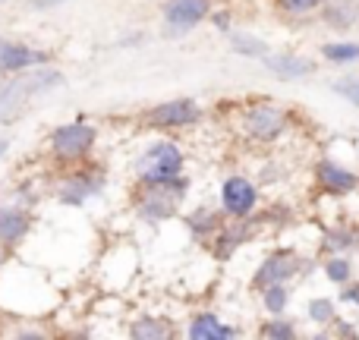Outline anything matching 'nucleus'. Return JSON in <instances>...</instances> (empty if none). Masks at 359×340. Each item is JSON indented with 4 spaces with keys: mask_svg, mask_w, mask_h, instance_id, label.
Listing matches in <instances>:
<instances>
[{
    "mask_svg": "<svg viewBox=\"0 0 359 340\" xmlns=\"http://www.w3.org/2000/svg\"><path fill=\"white\" fill-rule=\"evenodd\" d=\"M104 183H107V177H104V170H98V168H86V170H69L67 177L57 183V198H60L63 205H82V202H88L92 196H98L101 189H104Z\"/></svg>",
    "mask_w": 359,
    "mask_h": 340,
    "instance_id": "1a4fd4ad",
    "label": "nucleus"
},
{
    "mask_svg": "<svg viewBox=\"0 0 359 340\" xmlns=\"http://www.w3.org/2000/svg\"><path fill=\"white\" fill-rule=\"evenodd\" d=\"M10 139H6V136H0V161H4V158H6V151H10Z\"/></svg>",
    "mask_w": 359,
    "mask_h": 340,
    "instance_id": "2f4dec72",
    "label": "nucleus"
},
{
    "mask_svg": "<svg viewBox=\"0 0 359 340\" xmlns=\"http://www.w3.org/2000/svg\"><path fill=\"white\" fill-rule=\"evenodd\" d=\"M186 170L183 149L170 139H155L142 155L136 158V177L139 183H168V179H180Z\"/></svg>",
    "mask_w": 359,
    "mask_h": 340,
    "instance_id": "7ed1b4c3",
    "label": "nucleus"
},
{
    "mask_svg": "<svg viewBox=\"0 0 359 340\" xmlns=\"http://www.w3.org/2000/svg\"><path fill=\"white\" fill-rule=\"evenodd\" d=\"M331 92L341 95L347 104L359 107V73H350V76H341V79L331 82Z\"/></svg>",
    "mask_w": 359,
    "mask_h": 340,
    "instance_id": "a878e982",
    "label": "nucleus"
},
{
    "mask_svg": "<svg viewBox=\"0 0 359 340\" xmlns=\"http://www.w3.org/2000/svg\"><path fill=\"white\" fill-rule=\"evenodd\" d=\"M325 249L328 252H350V249H356V233L347 227H334L325 236Z\"/></svg>",
    "mask_w": 359,
    "mask_h": 340,
    "instance_id": "393cba45",
    "label": "nucleus"
},
{
    "mask_svg": "<svg viewBox=\"0 0 359 340\" xmlns=\"http://www.w3.org/2000/svg\"><path fill=\"white\" fill-rule=\"evenodd\" d=\"M186 227H189L196 236H205V233L211 236L221 230V217H217V211H211V208H196L192 215H186Z\"/></svg>",
    "mask_w": 359,
    "mask_h": 340,
    "instance_id": "412c9836",
    "label": "nucleus"
},
{
    "mask_svg": "<svg viewBox=\"0 0 359 340\" xmlns=\"http://www.w3.org/2000/svg\"><path fill=\"white\" fill-rule=\"evenodd\" d=\"M16 337L19 340H41L48 334H44V331H38V328H22V331H16Z\"/></svg>",
    "mask_w": 359,
    "mask_h": 340,
    "instance_id": "c756f323",
    "label": "nucleus"
},
{
    "mask_svg": "<svg viewBox=\"0 0 359 340\" xmlns=\"http://www.w3.org/2000/svg\"><path fill=\"white\" fill-rule=\"evenodd\" d=\"M4 265H6V246L0 243V271H4Z\"/></svg>",
    "mask_w": 359,
    "mask_h": 340,
    "instance_id": "473e14b6",
    "label": "nucleus"
},
{
    "mask_svg": "<svg viewBox=\"0 0 359 340\" xmlns=\"http://www.w3.org/2000/svg\"><path fill=\"white\" fill-rule=\"evenodd\" d=\"M44 63H50L48 50L0 35V76L22 73V69H32V67H44Z\"/></svg>",
    "mask_w": 359,
    "mask_h": 340,
    "instance_id": "9b49d317",
    "label": "nucleus"
},
{
    "mask_svg": "<svg viewBox=\"0 0 359 340\" xmlns=\"http://www.w3.org/2000/svg\"><path fill=\"white\" fill-rule=\"evenodd\" d=\"M262 306L268 309V315H284L290 306V287L287 284H274L262 290Z\"/></svg>",
    "mask_w": 359,
    "mask_h": 340,
    "instance_id": "5701e85b",
    "label": "nucleus"
},
{
    "mask_svg": "<svg viewBox=\"0 0 359 340\" xmlns=\"http://www.w3.org/2000/svg\"><path fill=\"white\" fill-rule=\"evenodd\" d=\"M236 334H240V331H236L233 325L221 322L215 312H198V315L186 325V337L189 340H230Z\"/></svg>",
    "mask_w": 359,
    "mask_h": 340,
    "instance_id": "2eb2a0df",
    "label": "nucleus"
},
{
    "mask_svg": "<svg viewBox=\"0 0 359 340\" xmlns=\"http://www.w3.org/2000/svg\"><path fill=\"white\" fill-rule=\"evenodd\" d=\"M306 315H309V322H316V325H334L337 306L331 297H312L309 303H306Z\"/></svg>",
    "mask_w": 359,
    "mask_h": 340,
    "instance_id": "4be33fe9",
    "label": "nucleus"
},
{
    "mask_svg": "<svg viewBox=\"0 0 359 340\" xmlns=\"http://www.w3.org/2000/svg\"><path fill=\"white\" fill-rule=\"evenodd\" d=\"M337 299H341V303H347V306H359V280H356V284H353V280H347Z\"/></svg>",
    "mask_w": 359,
    "mask_h": 340,
    "instance_id": "cd10ccee",
    "label": "nucleus"
},
{
    "mask_svg": "<svg viewBox=\"0 0 359 340\" xmlns=\"http://www.w3.org/2000/svg\"><path fill=\"white\" fill-rule=\"evenodd\" d=\"M186 189H189V183H186L183 177H180V179H168V183H139V192H136V215H139V221L161 224V221L177 217Z\"/></svg>",
    "mask_w": 359,
    "mask_h": 340,
    "instance_id": "f03ea898",
    "label": "nucleus"
},
{
    "mask_svg": "<svg viewBox=\"0 0 359 340\" xmlns=\"http://www.w3.org/2000/svg\"><path fill=\"white\" fill-rule=\"evenodd\" d=\"M322 19L328 29L347 32L359 22V0H325L322 4Z\"/></svg>",
    "mask_w": 359,
    "mask_h": 340,
    "instance_id": "dca6fc26",
    "label": "nucleus"
},
{
    "mask_svg": "<svg viewBox=\"0 0 359 340\" xmlns=\"http://www.w3.org/2000/svg\"><path fill=\"white\" fill-rule=\"evenodd\" d=\"M57 86H63V73L54 69L50 63L22 69V73H10L6 79L0 76V126L16 123L32 98H38L41 92H50Z\"/></svg>",
    "mask_w": 359,
    "mask_h": 340,
    "instance_id": "f257e3e1",
    "label": "nucleus"
},
{
    "mask_svg": "<svg viewBox=\"0 0 359 340\" xmlns=\"http://www.w3.org/2000/svg\"><path fill=\"white\" fill-rule=\"evenodd\" d=\"M130 337L133 340H164V337H170V328H168L164 318L142 315L130 325Z\"/></svg>",
    "mask_w": 359,
    "mask_h": 340,
    "instance_id": "a211bd4d",
    "label": "nucleus"
},
{
    "mask_svg": "<svg viewBox=\"0 0 359 340\" xmlns=\"http://www.w3.org/2000/svg\"><path fill=\"white\" fill-rule=\"evenodd\" d=\"M255 205H259V186H255L252 179L233 173V177H227L221 183V211L227 217L246 221V217L255 211Z\"/></svg>",
    "mask_w": 359,
    "mask_h": 340,
    "instance_id": "0eeeda50",
    "label": "nucleus"
},
{
    "mask_svg": "<svg viewBox=\"0 0 359 340\" xmlns=\"http://www.w3.org/2000/svg\"><path fill=\"white\" fill-rule=\"evenodd\" d=\"M161 16H164V32L170 38L189 35L192 29H198L211 16V0H168Z\"/></svg>",
    "mask_w": 359,
    "mask_h": 340,
    "instance_id": "423d86ee",
    "label": "nucleus"
},
{
    "mask_svg": "<svg viewBox=\"0 0 359 340\" xmlns=\"http://www.w3.org/2000/svg\"><path fill=\"white\" fill-rule=\"evenodd\" d=\"M265 69L280 82H297L306 76L316 73V63L303 54H290V50H280V54H268L265 57Z\"/></svg>",
    "mask_w": 359,
    "mask_h": 340,
    "instance_id": "ddd939ff",
    "label": "nucleus"
},
{
    "mask_svg": "<svg viewBox=\"0 0 359 340\" xmlns=\"http://www.w3.org/2000/svg\"><path fill=\"white\" fill-rule=\"evenodd\" d=\"M227 41H230V50H233V54H243V57H259V60H265V57L271 54L268 41L249 35V32H227Z\"/></svg>",
    "mask_w": 359,
    "mask_h": 340,
    "instance_id": "f3484780",
    "label": "nucleus"
},
{
    "mask_svg": "<svg viewBox=\"0 0 359 340\" xmlns=\"http://www.w3.org/2000/svg\"><path fill=\"white\" fill-rule=\"evenodd\" d=\"M322 57L337 67H353L359 63V44L356 41H331V44H322Z\"/></svg>",
    "mask_w": 359,
    "mask_h": 340,
    "instance_id": "6ab92c4d",
    "label": "nucleus"
},
{
    "mask_svg": "<svg viewBox=\"0 0 359 340\" xmlns=\"http://www.w3.org/2000/svg\"><path fill=\"white\" fill-rule=\"evenodd\" d=\"M32 230V215L19 205H0V243L19 246Z\"/></svg>",
    "mask_w": 359,
    "mask_h": 340,
    "instance_id": "4468645a",
    "label": "nucleus"
},
{
    "mask_svg": "<svg viewBox=\"0 0 359 340\" xmlns=\"http://www.w3.org/2000/svg\"><path fill=\"white\" fill-rule=\"evenodd\" d=\"M325 0H274V6H278L284 16H309V13L322 10Z\"/></svg>",
    "mask_w": 359,
    "mask_h": 340,
    "instance_id": "bb28decb",
    "label": "nucleus"
},
{
    "mask_svg": "<svg viewBox=\"0 0 359 340\" xmlns=\"http://www.w3.org/2000/svg\"><path fill=\"white\" fill-rule=\"evenodd\" d=\"M69 4V0H25L29 10H38V13H48V10H57V6Z\"/></svg>",
    "mask_w": 359,
    "mask_h": 340,
    "instance_id": "c85d7f7f",
    "label": "nucleus"
},
{
    "mask_svg": "<svg viewBox=\"0 0 359 340\" xmlns=\"http://www.w3.org/2000/svg\"><path fill=\"white\" fill-rule=\"evenodd\" d=\"M322 271H325V278H328L331 284L344 287L347 280H353V261H350L347 255H341V252H331V259H325Z\"/></svg>",
    "mask_w": 359,
    "mask_h": 340,
    "instance_id": "aec40b11",
    "label": "nucleus"
},
{
    "mask_svg": "<svg viewBox=\"0 0 359 340\" xmlns=\"http://www.w3.org/2000/svg\"><path fill=\"white\" fill-rule=\"evenodd\" d=\"M259 334H262V337H268V340H297V337H299V331H297V325H293L290 318H284V315H271V322L262 325Z\"/></svg>",
    "mask_w": 359,
    "mask_h": 340,
    "instance_id": "b1692460",
    "label": "nucleus"
},
{
    "mask_svg": "<svg viewBox=\"0 0 359 340\" xmlns=\"http://www.w3.org/2000/svg\"><path fill=\"white\" fill-rule=\"evenodd\" d=\"M215 25L224 32H230V22H227V13H215Z\"/></svg>",
    "mask_w": 359,
    "mask_h": 340,
    "instance_id": "7c9ffc66",
    "label": "nucleus"
},
{
    "mask_svg": "<svg viewBox=\"0 0 359 340\" xmlns=\"http://www.w3.org/2000/svg\"><path fill=\"white\" fill-rule=\"evenodd\" d=\"M316 177H318V186H322L328 196H350V192L359 189V173L344 168V164H337V161H331V158L316 164Z\"/></svg>",
    "mask_w": 359,
    "mask_h": 340,
    "instance_id": "f8f14e48",
    "label": "nucleus"
},
{
    "mask_svg": "<svg viewBox=\"0 0 359 340\" xmlns=\"http://www.w3.org/2000/svg\"><path fill=\"white\" fill-rule=\"evenodd\" d=\"M243 130L252 142L271 145L287 132V111H280L274 104H252L243 114Z\"/></svg>",
    "mask_w": 359,
    "mask_h": 340,
    "instance_id": "39448f33",
    "label": "nucleus"
},
{
    "mask_svg": "<svg viewBox=\"0 0 359 340\" xmlns=\"http://www.w3.org/2000/svg\"><path fill=\"white\" fill-rule=\"evenodd\" d=\"M198 120H202V107L196 98H170L145 111V123L161 126V130H183V126H192Z\"/></svg>",
    "mask_w": 359,
    "mask_h": 340,
    "instance_id": "6e6552de",
    "label": "nucleus"
},
{
    "mask_svg": "<svg viewBox=\"0 0 359 340\" xmlns=\"http://www.w3.org/2000/svg\"><path fill=\"white\" fill-rule=\"evenodd\" d=\"M299 268H303V259L293 249H278L252 274V287L255 290H265V287H274V284H290L299 274Z\"/></svg>",
    "mask_w": 359,
    "mask_h": 340,
    "instance_id": "9d476101",
    "label": "nucleus"
},
{
    "mask_svg": "<svg viewBox=\"0 0 359 340\" xmlns=\"http://www.w3.org/2000/svg\"><path fill=\"white\" fill-rule=\"evenodd\" d=\"M95 142H98V130L86 120H69V123H60L50 130L48 136V149L57 161L63 164H79L92 155Z\"/></svg>",
    "mask_w": 359,
    "mask_h": 340,
    "instance_id": "20e7f679",
    "label": "nucleus"
}]
</instances>
